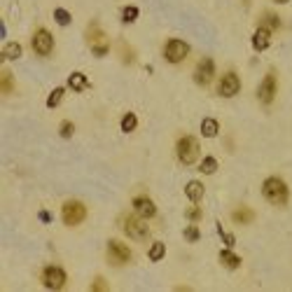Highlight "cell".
Segmentation results:
<instances>
[{
    "instance_id": "484cf974",
    "label": "cell",
    "mask_w": 292,
    "mask_h": 292,
    "mask_svg": "<svg viewBox=\"0 0 292 292\" xmlns=\"http://www.w3.org/2000/svg\"><path fill=\"white\" fill-rule=\"evenodd\" d=\"M138 14H141V9L136 7V5H126V7L122 9V21H124V24H134L136 19H138Z\"/></svg>"
},
{
    "instance_id": "4316f807",
    "label": "cell",
    "mask_w": 292,
    "mask_h": 292,
    "mask_svg": "<svg viewBox=\"0 0 292 292\" xmlns=\"http://www.w3.org/2000/svg\"><path fill=\"white\" fill-rule=\"evenodd\" d=\"M54 21H56L58 26H70L73 17H70V12H68V9L56 7V9H54Z\"/></svg>"
},
{
    "instance_id": "277c9868",
    "label": "cell",
    "mask_w": 292,
    "mask_h": 292,
    "mask_svg": "<svg viewBox=\"0 0 292 292\" xmlns=\"http://www.w3.org/2000/svg\"><path fill=\"white\" fill-rule=\"evenodd\" d=\"M108 264L110 267H126L129 262H131V250H129V245L122 241H117V239H112V241H108Z\"/></svg>"
},
{
    "instance_id": "83f0119b",
    "label": "cell",
    "mask_w": 292,
    "mask_h": 292,
    "mask_svg": "<svg viewBox=\"0 0 292 292\" xmlns=\"http://www.w3.org/2000/svg\"><path fill=\"white\" fill-rule=\"evenodd\" d=\"M63 94H66V89H63V87H56V89L49 94V98H47V108H56L58 103L63 100Z\"/></svg>"
},
{
    "instance_id": "5b68a950",
    "label": "cell",
    "mask_w": 292,
    "mask_h": 292,
    "mask_svg": "<svg viewBox=\"0 0 292 292\" xmlns=\"http://www.w3.org/2000/svg\"><path fill=\"white\" fill-rule=\"evenodd\" d=\"M61 217H63V222L68 227H77L84 222V217H87V208H84L82 201L77 199H70L63 203V208H61Z\"/></svg>"
},
{
    "instance_id": "7c38bea8",
    "label": "cell",
    "mask_w": 292,
    "mask_h": 292,
    "mask_svg": "<svg viewBox=\"0 0 292 292\" xmlns=\"http://www.w3.org/2000/svg\"><path fill=\"white\" fill-rule=\"evenodd\" d=\"M276 92H278V82H276V73H267L264 80L259 82L257 89V98L264 103V105H271L276 98Z\"/></svg>"
},
{
    "instance_id": "e575fe53",
    "label": "cell",
    "mask_w": 292,
    "mask_h": 292,
    "mask_svg": "<svg viewBox=\"0 0 292 292\" xmlns=\"http://www.w3.org/2000/svg\"><path fill=\"white\" fill-rule=\"evenodd\" d=\"M40 220H42V222H51L49 210H40Z\"/></svg>"
},
{
    "instance_id": "30bf717a",
    "label": "cell",
    "mask_w": 292,
    "mask_h": 292,
    "mask_svg": "<svg viewBox=\"0 0 292 292\" xmlns=\"http://www.w3.org/2000/svg\"><path fill=\"white\" fill-rule=\"evenodd\" d=\"M124 232H126V236H131L134 241H145V239L150 236V229H147V225H145V217H141V215L126 217Z\"/></svg>"
},
{
    "instance_id": "ba28073f",
    "label": "cell",
    "mask_w": 292,
    "mask_h": 292,
    "mask_svg": "<svg viewBox=\"0 0 292 292\" xmlns=\"http://www.w3.org/2000/svg\"><path fill=\"white\" fill-rule=\"evenodd\" d=\"M31 45H33V51L38 56H49L51 49H54V38L47 28H38L31 38Z\"/></svg>"
},
{
    "instance_id": "3957f363",
    "label": "cell",
    "mask_w": 292,
    "mask_h": 292,
    "mask_svg": "<svg viewBox=\"0 0 292 292\" xmlns=\"http://www.w3.org/2000/svg\"><path fill=\"white\" fill-rule=\"evenodd\" d=\"M87 42H89V47H92L94 56H105L110 51L108 35L100 31L98 24H89V28H87Z\"/></svg>"
},
{
    "instance_id": "836d02e7",
    "label": "cell",
    "mask_w": 292,
    "mask_h": 292,
    "mask_svg": "<svg viewBox=\"0 0 292 292\" xmlns=\"http://www.w3.org/2000/svg\"><path fill=\"white\" fill-rule=\"evenodd\" d=\"M122 54H124V63H131V61L136 58V54H134L131 49H129L126 45H122Z\"/></svg>"
},
{
    "instance_id": "9c48e42d",
    "label": "cell",
    "mask_w": 292,
    "mask_h": 292,
    "mask_svg": "<svg viewBox=\"0 0 292 292\" xmlns=\"http://www.w3.org/2000/svg\"><path fill=\"white\" fill-rule=\"evenodd\" d=\"M241 92V80L239 75L234 73V70H227L225 75L220 77V82H217V94L222 96V98H232L236 94Z\"/></svg>"
},
{
    "instance_id": "d590c367",
    "label": "cell",
    "mask_w": 292,
    "mask_h": 292,
    "mask_svg": "<svg viewBox=\"0 0 292 292\" xmlns=\"http://www.w3.org/2000/svg\"><path fill=\"white\" fill-rule=\"evenodd\" d=\"M274 2H278V5H283V2H290V0H274Z\"/></svg>"
},
{
    "instance_id": "52a82bcc",
    "label": "cell",
    "mask_w": 292,
    "mask_h": 292,
    "mask_svg": "<svg viewBox=\"0 0 292 292\" xmlns=\"http://www.w3.org/2000/svg\"><path fill=\"white\" fill-rule=\"evenodd\" d=\"M42 285L45 288H49V290H61L63 285H66V271L56 264H49V267L42 269Z\"/></svg>"
},
{
    "instance_id": "4fadbf2b",
    "label": "cell",
    "mask_w": 292,
    "mask_h": 292,
    "mask_svg": "<svg viewBox=\"0 0 292 292\" xmlns=\"http://www.w3.org/2000/svg\"><path fill=\"white\" fill-rule=\"evenodd\" d=\"M134 210H136V215L145 217V220L157 215V206H154V201H152L150 196H136L134 199Z\"/></svg>"
},
{
    "instance_id": "8fae6325",
    "label": "cell",
    "mask_w": 292,
    "mask_h": 292,
    "mask_svg": "<svg viewBox=\"0 0 292 292\" xmlns=\"http://www.w3.org/2000/svg\"><path fill=\"white\" fill-rule=\"evenodd\" d=\"M215 77V61L213 58H201L196 63V70H194V82L199 87H208Z\"/></svg>"
},
{
    "instance_id": "5bb4252c",
    "label": "cell",
    "mask_w": 292,
    "mask_h": 292,
    "mask_svg": "<svg viewBox=\"0 0 292 292\" xmlns=\"http://www.w3.org/2000/svg\"><path fill=\"white\" fill-rule=\"evenodd\" d=\"M269 42H271V31H267V28L259 26L257 31H255V35H252V47H255V51H264L269 47Z\"/></svg>"
},
{
    "instance_id": "e0dca14e",
    "label": "cell",
    "mask_w": 292,
    "mask_h": 292,
    "mask_svg": "<svg viewBox=\"0 0 292 292\" xmlns=\"http://www.w3.org/2000/svg\"><path fill=\"white\" fill-rule=\"evenodd\" d=\"M232 217H234L236 225H250L252 217H255V210L248 208V206H239V208L232 213Z\"/></svg>"
},
{
    "instance_id": "ac0fdd59",
    "label": "cell",
    "mask_w": 292,
    "mask_h": 292,
    "mask_svg": "<svg viewBox=\"0 0 292 292\" xmlns=\"http://www.w3.org/2000/svg\"><path fill=\"white\" fill-rule=\"evenodd\" d=\"M68 87L73 89V92H84V89H89V80L84 73H70L68 77Z\"/></svg>"
},
{
    "instance_id": "7402d4cb",
    "label": "cell",
    "mask_w": 292,
    "mask_h": 292,
    "mask_svg": "<svg viewBox=\"0 0 292 292\" xmlns=\"http://www.w3.org/2000/svg\"><path fill=\"white\" fill-rule=\"evenodd\" d=\"M12 89H14V77H12L9 70H2V75H0V92L7 96V94H12Z\"/></svg>"
},
{
    "instance_id": "f546056e",
    "label": "cell",
    "mask_w": 292,
    "mask_h": 292,
    "mask_svg": "<svg viewBox=\"0 0 292 292\" xmlns=\"http://www.w3.org/2000/svg\"><path fill=\"white\" fill-rule=\"evenodd\" d=\"M73 131H75V124H73V122H63V124H61V129H58L61 138H70V136H73Z\"/></svg>"
},
{
    "instance_id": "6da1fadb",
    "label": "cell",
    "mask_w": 292,
    "mask_h": 292,
    "mask_svg": "<svg viewBox=\"0 0 292 292\" xmlns=\"http://www.w3.org/2000/svg\"><path fill=\"white\" fill-rule=\"evenodd\" d=\"M262 194H264V199L269 203H274V206H285L288 199H290V190H288V185L281 180V178H267L264 183H262Z\"/></svg>"
},
{
    "instance_id": "4dcf8cb0",
    "label": "cell",
    "mask_w": 292,
    "mask_h": 292,
    "mask_svg": "<svg viewBox=\"0 0 292 292\" xmlns=\"http://www.w3.org/2000/svg\"><path fill=\"white\" fill-rule=\"evenodd\" d=\"M185 215H187V220H192V222H196V220H201V208L194 203V206H190V208L185 210Z\"/></svg>"
},
{
    "instance_id": "2e32d148",
    "label": "cell",
    "mask_w": 292,
    "mask_h": 292,
    "mask_svg": "<svg viewBox=\"0 0 292 292\" xmlns=\"http://www.w3.org/2000/svg\"><path fill=\"white\" fill-rule=\"evenodd\" d=\"M220 262H222V267L232 269V271L241 267V257H239V255H236L232 248H225V250L220 252Z\"/></svg>"
},
{
    "instance_id": "d6986e66",
    "label": "cell",
    "mask_w": 292,
    "mask_h": 292,
    "mask_svg": "<svg viewBox=\"0 0 292 292\" xmlns=\"http://www.w3.org/2000/svg\"><path fill=\"white\" fill-rule=\"evenodd\" d=\"M217 131H220L217 119H213V117H206V119L201 122V136H203V138H215Z\"/></svg>"
},
{
    "instance_id": "44dd1931",
    "label": "cell",
    "mask_w": 292,
    "mask_h": 292,
    "mask_svg": "<svg viewBox=\"0 0 292 292\" xmlns=\"http://www.w3.org/2000/svg\"><path fill=\"white\" fill-rule=\"evenodd\" d=\"M164 255H166V245L161 241H154L150 245V252H147V257L152 259V262H161L164 259Z\"/></svg>"
},
{
    "instance_id": "603a6c76",
    "label": "cell",
    "mask_w": 292,
    "mask_h": 292,
    "mask_svg": "<svg viewBox=\"0 0 292 292\" xmlns=\"http://www.w3.org/2000/svg\"><path fill=\"white\" fill-rule=\"evenodd\" d=\"M199 171L203 175H213L217 171V159L215 157H203L199 164Z\"/></svg>"
},
{
    "instance_id": "7a4b0ae2",
    "label": "cell",
    "mask_w": 292,
    "mask_h": 292,
    "mask_svg": "<svg viewBox=\"0 0 292 292\" xmlns=\"http://www.w3.org/2000/svg\"><path fill=\"white\" fill-rule=\"evenodd\" d=\"M175 152H178V159H180V164L185 166H192L194 161L199 159V143L194 136H183L178 145H175Z\"/></svg>"
},
{
    "instance_id": "8992f818",
    "label": "cell",
    "mask_w": 292,
    "mask_h": 292,
    "mask_svg": "<svg viewBox=\"0 0 292 292\" xmlns=\"http://www.w3.org/2000/svg\"><path fill=\"white\" fill-rule=\"evenodd\" d=\"M187 54H190V45L185 40L173 38V40H168L164 45V58H166L168 63H180V61L187 58Z\"/></svg>"
},
{
    "instance_id": "9a60e30c",
    "label": "cell",
    "mask_w": 292,
    "mask_h": 292,
    "mask_svg": "<svg viewBox=\"0 0 292 292\" xmlns=\"http://www.w3.org/2000/svg\"><path fill=\"white\" fill-rule=\"evenodd\" d=\"M185 194H187V199L192 201V203H199V201L203 199L206 190H203V185H201L199 180H192V183L185 185Z\"/></svg>"
},
{
    "instance_id": "1f68e13d",
    "label": "cell",
    "mask_w": 292,
    "mask_h": 292,
    "mask_svg": "<svg viewBox=\"0 0 292 292\" xmlns=\"http://www.w3.org/2000/svg\"><path fill=\"white\" fill-rule=\"evenodd\" d=\"M185 239H187V241H199L201 239V232L199 229H196V227H187V229H185Z\"/></svg>"
},
{
    "instance_id": "d4e9b609",
    "label": "cell",
    "mask_w": 292,
    "mask_h": 292,
    "mask_svg": "<svg viewBox=\"0 0 292 292\" xmlns=\"http://www.w3.org/2000/svg\"><path fill=\"white\" fill-rule=\"evenodd\" d=\"M19 56H21V45H19V42H7L5 49H2V58H12V61H14V58H19Z\"/></svg>"
},
{
    "instance_id": "ffe728a7",
    "label": "cell",
    "mask_w": 292,
    "mask_h": 292,
    "mask_svg": "<svg viewBox=\"0 0 292 292\" xmlns=\"http://www.w3.org/2000/svg\"><path fill=\"white\" fill-rule=\"evenodd\" d=\"M259 26L267 28V31H278V28H281V19L276 17L274 12H264L262 19H259Z\"/></svg>"
},
{
    "instance_id": "f1b7e54d",
    "label": "cell",
    "mask_w": 292,
    "mask_h": 292,
    "mask_svg": "<svg viewBox=\"0 0 292 292\" xmlns=\"http://www.w3.org/2000/svg\"><path fill=\"white\" fill-rule=\"evenodd\" d=\"M215 227H217V232H220V239H222V241H225V245H227V248H232L234 243H236V239H234L232 234H227L225 229H222V225H220V222H217Z\"/></svg>"
},
{
    "instance_id": "cb8c5ba5",
    "label": "cell",
    "mask_w": 292,
    "mask_h": 292,
    "mask_svg": "<svg viewBox=\"0 0 292 292\" xmlns=\"http://www.w3.org/2000/svg\"><path fill=\"white\" fill-rule=\"evenodd\" d=\"M136 126H138V117H136L134 112H126V115L122 117V131H124V134H131V131H136Z\"/></svg>"
},
{
    "instance_id": "d6a6232c",
    "label": "cell",
    "mask_w": 292,
    "mask_h": 292,
    "mask_svg": "<svg viewBox=\"0 0 292 292\" xmlns=\"http://www.w3.org/2000/svg\"><path fill=\"white\" fill-rule=\"evenodd\" d=\"M92 290L94 292H105V290H108V283H105L103 278H96V281L92 283Z\"/></svg>"
}]
</instances>
